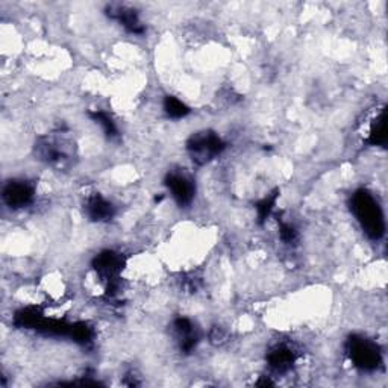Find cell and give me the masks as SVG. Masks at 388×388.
I'll use <instances>...</instances> for the list:
<instances>
[{
	"instance_id": "cell-1",
	"label": "cell",
	"mask_w": 388,
	"mask_h": 388,
	"mask_svg": "<svg viewBox=\"0 0 388 388\" xmlns=\"http://www.w3.org/2000/svg\"><path fill=\"white\" fill-rule=\"evenodd\" d=\"M352 211L359 222L363 231L372 238L379 240L385 232V220L381 207L378 200L373 197L372 193L366 190L357 191L352 196Z\"/></svg>"
},
{
	"instance_id": "cell-2",
	"label": "cell",
	"mask_w": 388,
	"mask_h": 388,
	"mask_svg": "<svg viewBox=\"0 0 388 388\" xmlns=\"http://www.w3.org/2000/svg\"><path fill=\"white\" fill-rule=\"evenodd\" d=\"M225 141L213 130L197 132L187 143V151L191 155V160L199 165H204L211 160H214L217 155L225 151Z\"/></svg>"
},
{
	"instance_id": "cell-3",
	"label": "cell",
	"mask_w": 388,
	"mask_h": 388,
	"mask_svg": "<svg viewBox=\"0 0 388 388\" xmlns=\"http://www.w3.org/2000/svg\"><path fill=\"white\" fill-rule=\"evenodd\" d=\"M348 355L355 367L372 372L381 364V350L376 343L359 335H354L348 340Z\"/></svg>"
},
{
	"instance_id": "cell-4",
	"label": "cell",
	"mask_w": 388,
	"mask_h": 388,
	"mask_svg": "<svg viewBox=\"0 0 388 388\" xmlns=\"http://www.w3.org/2000/svg\"><path fill=\"white\" fill-rule=\"evenodd\" d=\"M125 266V258L120 253L112 251H105L97 255L93 261V267L102 279L112 282L120 279V273Z\"/></svg>"
},
{
	"instance_id": "cell-5",
	"label": "cell",
	"mask_w": 388,
	"mask_h": 388,
	"mask_svg": "<svg viewBox=\"0 0 388 388\" xmlns=\"http://www.w3.org/2000/svg\"><path fill=\"white\" fill-rule=\"evenodd\" d=\"M165 185L169 188L173 199L178 202L181 207L190 205L194 199V182L188 178V176L181 174V173H172L167 176Z\"/></svg>"
},
{
	"instance_id": "cell-6",
	"label": "cell",
	"mask_w": 388,
	"mask_h": 388,
	"mask_svg": "<svg viewBox=\"0 0 388 388\" xmlns=\"http://www.w3.org/2000/svg\"><path fill=\"white\" fill-rule=\"evenodd\" d=\"M33 199V188L26 181H11L3 188V200L14 209L28 207Z\"/></svg>"
},
{
	"instance_id": "cell-7",
	"label": "cell",
	"mask_w": 388,
	"mask_h": 388,
	"mask_svg": "<svg viewBox=\"0 0 388 388\" xmlns=\"http://www.w3.org/2000/svg\"><path fill=\"white\" fill-rule=\"evenodd\" d=\"M173 329L178 335L179 346L184 352H191L196 348L199 341V334L196 331V326L193 324L190 319H185V317H179L173 322Z\"/></svg>"
},
{
	"instance_id": "cell-8",
	"label": "cell",
	"mask_w": 388,
	"mask_h": 388,
	"mask_svg": "<svg viewBox=\"0 0 388 388\" xmlns=\"http://www.w3.org/2000/svg\"><path fill=\"white\" fill-rule=\"evenodd\" d=\"M85 211L93 222H107L114 216V207L111 205V202L102 197L100 194H94V196L87 199Z\"/></svg>"
},
{
	"instance_id": "cell-9",
	"label": "cell",
	"mask_w": 388,
	"mask_h": 388,
	"mask_svg": "<svg viewBox=\"0 0 388 388\" xmlns=\"http://www.w3.org/2000/svg\"><path fill=\"white\" fill-rule=\"evenodd\" d=\"M269 366L278 373H287L296 363V354L288 346L273 348L267 355Z\"/></svg>"
},
{
	"instance_id": "cell-10",
	"label": "cell",
	"mask_w": 388,
	"mask_h": 388,
	"mask_svg": "<svg viewBox=\"0 0 388 388\" xmlns=\"http://www.w3.org/2000/svg\"><path fill=\"white\" fill-rule=\"evenodd\" d=\"M110 15L112 19L120 22L123 28L130 33H141L144 31V26L140 22L138 14L134 10H129L126 6H111Z\"/></svg>"
},
{
	"instance_id": "cell-11",
	"label": "cell",
	"mask_w": 388,
	"mask_h": 388,
	"mask_svg": "<svg viewBox=\"0 0 388 388\" xmlns=\"http://www.w3.org/2000/svg\"><path fill=\"white\" fill-rule=\"evenodd\" d=\"M387 141V129H385V111L382 110L379 116L370 125L367 134V143L370 146H384Z\"/></svg>"
},
{
	"instance_id": "cell-12",
	"label": "cell",
	"mask_w": 388,
	"mask_h": 388,
	"mask_svg": "<svg viewBox=\"0 0 388 388\" xmlns=\"http://www.w3.org/2000/svg\"><path fill=\"white\" fill-rule=\"evenodd\" d=\"M164 111L170 119H184L190 112V108L185 105L178 97L167 96L164 100Z\"/></svg>"
},
{
	"instance_id": "cell-13",
	"label": "cell",
	"mask_w": 388,
	"mask_h": 388,
	"mask_svg": "<svg viewBox=\"0 0 388 388\" xmlns=\"http://www.w3.org/2000/svg\"><path fill=\"white\" fill-rule=\"evenodd\" d=\"M91 119L97 123V125H100L102 129L105 134H107L110 138L112 137H116L117 135V126H116V123L112 121V119L108 116L107 112H103V111H93L91 114Z\"/></svg>"
},
{
	"instance_id": "cell-14",
	"label": "cell",
	"mask_w": 388,
	"mask_h": 388,
	"mask_svg": "<svg viewBox=\"0 0 388 388\" xmlns=\"http://www.w3.org/2000/svg\"><path fill=\"white\" fill-rule=\"evenodd\" d=\"M276 199H278V194H271V196H267L266 199H262L260 204L257 205V211H258V218L260 222H266V218L270 216V213L275 208L276 204Z\"/></svg>"
},
{
	"instance_id": "cell-15",
	"label": "cell",
	"mask_w": 388,
	"mask_h": 388,
	"mask_svg": "<svg viewBox=\"0 0 388 388\" xmlns=\"http://www.w3.org/2000/svg\"><path fill=\"white\" fill-rule=\"evenodd\" d=\"M279 237L284 243L291 244L297 240V231L290 223H282L279 227Z\"/></svg>"
}]
</instances>
